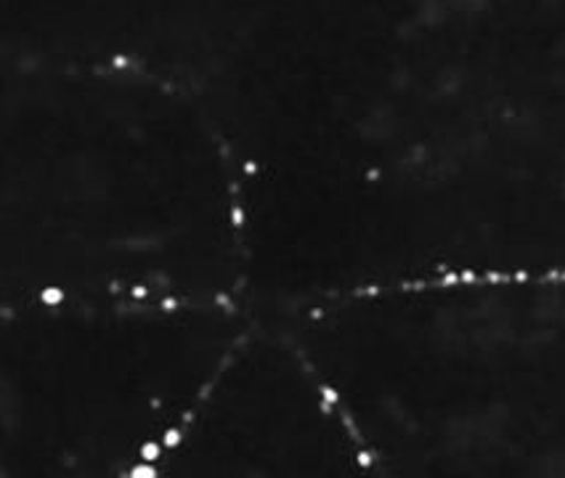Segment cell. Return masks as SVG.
<instances>
[{"instance_id": "obj_1", "label": "cell", "mask_w": 565, "mask_h": 478, "mask_svg": "<svg viewBox=\"0 0 565 478\" xmlns=\"http://www.w3.org/2000/svg\"><path fill=\"white\" fill-rule=\"evenodd\" d=\"M353 375L387 468L565 476V274L396 282L359 317Z\"/></svg>"}]
</instances>
